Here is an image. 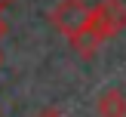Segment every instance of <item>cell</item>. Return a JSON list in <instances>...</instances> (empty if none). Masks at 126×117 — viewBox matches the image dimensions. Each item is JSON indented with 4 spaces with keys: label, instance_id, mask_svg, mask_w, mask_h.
Returning <instances> with one entry per match:
<instances>
[{
    "label": "cell",
    "instance_id": "7a4b0ae2",
    "mask_svg": "<svg viewBox=\"0 0 126 117\" xmlns=\"http://www.w3.org/2000/svg\"><path fill=\"white\" fill-rule=\"evenodd\" d=\"M49 22L65 37H71V34H77L80 28L89 25V6H86L83 0H62V3H55L52 9H49Z\"/></svg>",
    "mask_w": 126,
    "mask_h": 117
},
{
    "label": "cell",
    "instance_id": "6da1fadb",
    "mask_svg": "<svg viewBox=\"0 0 126 117\" xmlns=\"http://www.w3.org/2000/svg\"><path fill=\"white\" fill-rule=\"evenodd\" d=\"M89 28L102 40L117 37L126 28V3L123 0H98L95 6H89Z\"/></svg>",
    "mask_w": 126,
    "mask_h": 117
},
{
    "label": "cell",
    "instance_id": "8992f818",
    "mask_svg": "<svg viewBox=\"0 0 126 117\" xmlns=\"http://www.w3.org/2000/svg\"><path fill=\"white\" fill-rule=\"evenodd\" d=\"M12 3H16V0H0V12H3L6 6H12Z\"/></svg>",
    "mask_w": 126,
    "mask_h": 117
},
{
    "label": "cell",
    "instance_id": "3957f363",
    "mask_svg": "<svg viewBox=\"0 0 126 117\" xmlns=\"http://www.w3.org/2000/svg\"><path fill=\"white\" fill-rule=\"evenodd\" d=\"M98 117H126V99L120 89H105L95 102Z\"/></svg>",
    "mask_w": 126,
    "mask_h": 117
},
{
    "label": "cell",
    "instance_id": "ba28073f",
    "mask_svg": "<svg viewBox=\"0 0 126 117\" xmlns=\"http://www.w3.org/2000/svg\"><path fill=\"white\" fill-rule=\"evenodd\" d=\"M0 62H3V59H0Z\"/></svg>",
    "mask_w": 126,
    "mask_h": 117
},
{
    "label": "cell",
    "instance_id": "52a82bcc",
    "mask_svg": "<svg viewBox=\"0 0 126 117\" xmlns=\"http://www.w3.org/2000/svg\"><path fill=\"white\" fill-rule=\"evenodd\" d=\"M3 31H6V25H3V18H0V34H3Z\"/></svg>",
    "mask_w": 126,
    "mask_h": 117
},
{
    "label": "cell",
    "instance_id": "5b68a950",
    "mask_svg": "<svg viewBox=\"0 0 126 117\" xmlns=\"http://www.w3.org/2000/svg\"><path fill=\"white\" fill-rule=\"evenodd\" d=\"M37 117H65V114H59V111H52V108H46V111H40Z\"/></svg>",
    "mask_w": 126,
    "mask_h": 117
},
{
    "label": "cell",
    "instance_id": "277c9868",
    "mask_svg": "<svg viewBox=\"0 0 126 117\" xmlns=\"http://www.w3.org/2000/svg\"><path fill=\"white\" fill-rule=\"evenodd\" d=\"M68 40H71V49H74V52L86 55V59H89V55H95V49H98V46H102V43H105L102 37H98L95 31L89 28V25H86V28H80L77 34H71V37H68Z\"/></svg>",
    "mask_w": 126,
    "mask_h": 117
}]
</instances>
